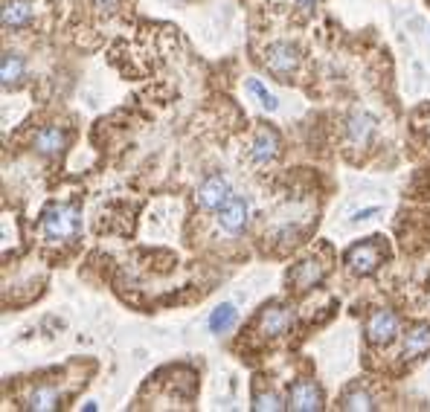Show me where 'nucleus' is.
Returning a JSON list of instances; mask_svg holds the SVG:
<instances>
[{"instance_id":"nucleus-22","label":"nucleus","mask_w":430,"mask_h":412,"mask_svg":"<svg viewBox=\"0 0 430 412\" xmlns=\"http://www.w3.org/2000/svg\"><path fill=\"white\" fill-rule=\"evenodd\" d=\"M294 3H300V6H305V9H311V6L320 3V0H294Z\"/></svg>"},{"instance_id":"nucleus-18","label":"nucleus","mask_w":430,"mask_h":412,"mask_svg":"<svg viewBox=\"0 0 430 412\" xmlns=\"http://www.w3.org/2000/svg\"><path fill=\"white\" fill-rule=\"evenodd\" d=\"M285 407L288 404H282V398L276 392H256L253 395V409H259V412H265V409L276 412V409H285Z\"/></svg>"},{"instance_id":"nucleus-19","label":"nucleus","mask_w":430,"mask_h":412,"mask_svg":"<svg viewBox=\"0 0 430 412\" xmlns=\"http://www.w3.org/2000/svg\"><path fill=\"white\" fill-rule=\"evenodd\" d=\"M248 90L253 93V96H259V102L267 107V111H276V107H279V102H276V96L274 93H270V90H265V84L262 81H256V79H250L248 81Z\"/></svg>"},{"instance_id":"nucleus-6","label":"nucleus","mask_w":430,"mask_h":412,"mask_svg":"<svg viewBox=\"0 0 430 412\" xmlns=\"http://www.w3.org/2000/svg\"><path fill=\"white\" fill-rule=\"evenodd\" d=\"M398 334V317L392 311H375L366 320V340L372 346H390Z\"/></svg>"},{"instance_id":"nucleus-21","label":"nucleus","mask_w":430,"mask_h":412,"mask_svg":"<svg viewBox=\"0 0 430 412\" xmlns=\"http://www.w3.org/2000/svg\"><path fill=\"white\" fill-rule=\"evenodd\" d=\"M91 6L99 9V12H114L119 6V0H91Z\"/></svg>"},{"instance_id":"nucleus-12","label":"nucleus","mask_w":430,"mask_h":412,"mask_svg":"<svg viewBox=\"0 0 430 412\" xmlns=\"http://www.w3.org/2000/svg\"><path fill=\"white\" fill-rule=\"evenodd\" d=\"M276 154H279V137H276V131L262 128L259 134H256V140H253L250 157H253L256 163H270V160H276Z\"/></svg>"},{"instance_id":"nucleus-2","label":"nucleus","mask_w":430,"mask_h":412,"mask_svg":"<svg viewBox=\"0 0 430 412\" xmlns=\"http://www.w3.org/2000/svg\"><path fill=\"white\" fill-rule=\"evenodd\" d=\"M378 238H370L366 244H355L346 250V256H343V261H346V268L352 273H358V276H370L378 270V264L381 259H384V253H381V247L375 244Z\"/></svg>"},{"instance_id":"nucleus-14","label":"nucleus","mask_w":430,"mask_h":412,"mask_svg":"<svg viewBox=\"0 0 430 412\" xmlns=\"http://www.w3.org/2000/svg\"><path fill=\"white\" fill-rule=\"evenodd\" d=\"M375 128H378V119H375L372 114L361 111V114H352V116H349V137H352V142L366 145V142L372 140Z\"/></svg>"},{"instance_id":"nucleus-15","label":"nucleus","mask_w":430,"mask_h":412,"mask_svg":"<svg viewBox=\"0 0 430 412\" xmlns=\"http://www.w3.org/2000/svg\"><path fill=\"white\" fill-rule=\"evenodd\" d=\"M23 73H27V62H23V55L3 53V58H0V81H3V88L18 84L23 79Z\"/></svg>"},{"instance_id":"nucleus-11","label":"nucleus","mask_w":430,"mask_h":412,"mask_svg":"<svg viewBox=\"0 0 430 412\" xmlns=\"http://www.w3.org/2000/svg\"><path fill=\"white\" fill-rule=\"evenodd\" d=\"M64 145H67V134L61 128H44L32 140V149L38 154H47V157L61 154V151H64Z\"/></svg>"},{"instance_id":"nucleus-3","label":"nucleus","mask_w":430,"mask_h":412,"mask_svg":"<svg viewBox=\"0 0 430 412\" xmlns=\"http://www.w3.org/2000/svg\"><path fill=\"white\" fill-rule=\"evenodd\" d=\"M297 64H300L297 47H291L285 41H276V44H270L265 50V67H267V73H274L276 79L291 76V73L297 70Z\"/></svg>"},{"instance_id":"nucleus-17","label":"nucleus","mask_w":430,"mask_h":412,"mask_svg":"<svg viewBox=\"0 0 430 412\" xmlns=\"http://www.w3.org/2000/svg\"><path fill=\"white\" fill-rule=\"evenodd\" d=\"M232 325H236V308L230 305V302H224V305H218L213 311V317H210V331L213 334H224L230 331Z\"/></svg>"},{"instance_id":"nucleus-9","label":"nucleus","mask_w":430,"mask_h":412,"mask_svg":"<svg viewBox=\"0 0 430 412\" xmlns=\"http://www.w3.org/2000/svg\"><path fill=\"white\" fill-rule=\"evenodd\" d=\"M291 282H294V287L297 290H311V287H317L326 279V264H320L317 259H305L302 264H297V268L291 270Z\"/></svg>"},{"instance_id":"nucleus-1","label":"nucleus","mask_w":430,"mask_h":412,"mask_svg":"<svg viewBox=\"0 0 430 412\" xmlns=\"http://www.w3.org/2000/svg\"><path fill=\"white\" fill-rule=\"evenodd\" d=\"M41 229H44V235L53 241H70L79 235L82 215L76 206H70V203H53L41 218Z\"/></svg>"},{"instance_id":"nucleus-13","label":"nucleus","mask_w":430,"mask_h":412,"mask_svg":"<svg viewBox=\"0 0 430 412\" xmlns=\"http://www.w3.org/2000/svg\"><path fill=\"white\" fill-rule=\"evenodd\" d=\"M32 21V6L27 0H6L3 3V29H23Z\"/></svg>"},{"instance_id":"nucleus-5","label":"nucleus","mask_w":430,"mask_h":412,"mask_svg":"<svg viewBox=\"0 0 430 412\" xmlns=\"http://www.w3.org/2000/svg\"><path fill=\"white\" fill-rule=\"evenodd\" d=\"M230 198H232L230 180L221 177V175L206 177L204 183L198 186V203H201V209H206V212H218Z\"/></svg>"},{"instance_id":"nucleus-7","label":"nucleus","mask_w":430,"mask_h":412,"mask_svg":"<svg viewBox=\"0 0 430 412\" xmlns=\"http://www.w3.org/2000/svg\"><path fill=\"white\" fill-rule=\"evenodd\" d=\"M248 218H250V206L244 198H230L224 206L218 209V224L224 233H241L244 227H248Z\"/></svg>"},{"instance_id":"nucleus-16","label":"nucleus","mask_w":430,"mask_h":412,"mask_svg":"<svg viewBox=\"0 0 430 412\" xmlns=\"http://www.w3.org/2000/svg\"><path fill=\"white\" fill-rule=\"evenodd\" d=\"M23 407L35 409V412H50V409L58 407V392L53 389V386H35Z\"/></svg>"},{"instance_id":"nucleus-20","label":"nucleus","mask_w":430,"mask_h":412,"mask_svg":"<svg viewBox=\"0 0 430 412\" xmlns=\"http://www.w3.org/2000/svg\"><path fill=\"white\" fill-rule=\"evenodd\" d=\"M343 409H375V401L366 392H349L346 398H343V404H340Z\"/></svg>"},{"instance_id":"nucleus-10","label":"nucleus","mask_w":430,"mask_h":412,"mask_svg":"<svg viewBox=\"0 0 430 412\" xmlns=\"http://www.w3.org/2000/svg\"><path fill=\"white\" fill-rule=\"evenodd\" d=\"M430 351V325L427 322H419L413 325V329L407 331V337H404V348H401V357L404 360H416Z\"/></svg>"},{"instance_id":"nucleus-4","label":"nucleus","mask_w":430,"mask_h":412,"mask_svg":"<svg viewBox=\"0 0 430 412\" xmlns=\"http://www.w3.org/2000/svg\"><path fill=\"white\" fill-rule=\"evenodd\" d=\"M288 409L294 412H320L323 409V392L314 381H297L288 392Z\"/></svg>"},{"instance_id":"nucleus-8","label":"nucleus","mask_w":430,"mask_h":412,"mask_svg":"<svg viewBox=\"0 0 430 412\" xmlns=\"http://www.w3.org/2000/svg\"><path fill=\"white\" fill-rule=\"evenodd\" d=\"M291 329V311L285 305H267L259 313V331L265 337H282Z\"/></svg>"}]
</instances>
